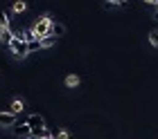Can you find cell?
I'll return each mask as SVG.
<instances>
[{
	"label": "cell",
	"mask_w": 158,
	"mask_h": 139,
	"mask_svg": "<svg viewBox=\"0 0 158 139\" xmlns=\"http://www.w3.org/2000/svg\"><path fill=\"white\" fill-rule=\"evenodd\" d=\"M52 16H41L39 20H36V25H34V36L36 38H43V36H50V29H52Z\"/></svg>",
	"instance_id": "cell-1"
},
{
	"label": "cell",
	"mask_w": 158,
	"mask_h": 139,
	"mask_svg": "<svg viewBox=\"0 0 158 139\" xmlns=\"http://www.w3.org/2000/svg\"><path fill=\"white\" fill-rule=\"evenodd\" d=\"M9 49H11V54L16 56V58H25L27 54H30L27 41H23L20 36H14V38H11V43H9Z\"/></svg>",
	"instance_id": "cell-2"
},
{
	"label": "cell",
	"mask_w": 158,
	"mask_h": 139,
	"mask_svg": "<svg viewBox=\"0 0 158 139\" xmlns=\"http://www.w3.org/2000/svg\"><path fill=\"white\" fill-rule=\"evenodd\" d=\"M16 121H18V114L16 112H9V110L0 112V126H14Z\"/></svg>",
	"instance_id": "cell-3"
},
{
	"label": "cell",
	"mask_w": 158,
	"mask_h": 139,
	"mask_svg": "<svg viewBox=\"0 0 158 139\" xmlns=\"http://www.w3.org/2000/svg\"><path fill=\"white\" fill-rule=\"evenodd\" d=\"M14 133H16V137H32V128L27 126V121L25 123H14Z\"/></svg>",
	"instance_id": "cell-4"
},
{
	"label": "cell",
	"mask_w": 158,
	"mask_h": 139,
	"mask_svg": "<svg viewBox=\"0 0 158 139\" xmlns=\"http://www.w3.org/2000/svg\"><path fill=\"white\" fill-rule=\"evenodd\" d=\"M14 36H16V34L11 32V27L0 29V43H2V45H7V47H9V43H11V38H14Z\"/></svg>",
	"instance_id": "cell-5"
},
{
	"label": "cell",
	"mask_w": 158,
	"mask_h": 139,
	"mask_svg": "<svg viewBox=\"0 0 158 139\" xmlns=\"http://www.w3.org/2000/svg\"><path fill=\"white\" fill-rule=\"evenodd\" d=\"M66 25L61 23H52V29H50V36H56V38H61V36H66Z\"/></svg>",
	"instance_id": "cell-6"
},
{
	"label": "cell",
	"mask_w": 158,
	"mask_h": 139,
	"mask_svg": "<svg viewBox=\"0 0 158 139\" xmlns=\"http://www.w3.org/2000/svg\"><path fill=\"white\" fill-rule=\"evenodd\" d=\"M27 9V2H25V0H14V11H16V14H23Z\"/></svg>",
	"instance_id": "cell-7"
},
{
	"label": "cell",
	"mask_w": 158,
	"mask_h": 139,
	"mask_svg": "<svg viewBox=\"0 0 158 139\" xmlns=\"http://www.w3.org/2000/svg\"><path fill=\"white\" fill-rule=\"evenodd\" d=\"M56 43V36H43L41 38V47H52Z\"/></svg>",
	"instance_id": "cell-8"
},
{
	"label": "cell",
	"mask_w": 158,
	"mask_h": 139,
	"mask_svg": "<svg viewBox=\"0 0 158 139\" xmlns=\"http://www.w3.org/2000/svg\"><path fill=\"white\" fill-rule=\"evenodd\" d=\"M104 7L106 9H122V7H127V5H122V2H115V0H104Z\"/></svg>",
	"instance_id": "cell-9"
},
{
	"label": "cell",
	"mask_w": 158,
	"mask_h": 139,
	"mask_svg": "<svg viewBox=\"0 0 158 139\" xmlns=\"http://www.w3.org/2000/svg\"><path fill=\"white\" fill-rule=\"evenodd\" d=\"M7 27H9V16L5 9H0V29H7Z\"/></svg>",
	"instance_id": "cell-10"
},
{
	"label": "cell",
	"mask_w": 158,
	"mask_h": 139,
	"mask_svg": "<svg viewBox=\"0 0 158 139\" xmlns=\"http://www.w3.org/2000/svg\"><path fill=\"white\" fill-rule=\"evenodd\" d=\"M66 85H68V87H77V85H79V76H77V74H68V76H66Z\"/></svg>",
	"instance_id": "cell-11"
},
{
	"label": "cell",
	"mask_w": 158,
	"mask_h": 139,
	"mask_svg": "<svg viewBox=\"0 0 158 139\" xmlns=\"http://www.w3.org/2000/svg\"><path fill=\"white\" fill-rule=\"evenodd\" d=\"M7 110H9V112H16V114H20V112H23V101H14V103H11L9 108H7Z\"/></svg>",
	"instance_id": "cell-12"
},
{
	"label": "cell",
	"mask_w": 158,
	"mask_h": 139,
	"mask_svg": "<svg viewBox=\"0 0 158 139\" xmlns=\"http://www.w3.org/2000/svg\"><path fill=\"white\" fill-rule=\"evenodd\" d=\"M27 47H30V54H32V52H36V49H43V47H41V38L30 41V43H27Z\"/></svg>",
	"instance_id": "cell-13"
},
{
	"label": "cell",
	"mask_w": 158,
	"mask_h": 139,
	"mask_svg": "<svg viewBox=\"0 0 158 139\" xmlns=\"http://www.w3.org/2000/svg\"><path fill=\"white\" fill-rule=\"evenodd\" d=\"M149 43H152L154 47H158V29H154V32H149Z\"/></svg>",
	"instance_id": "cell-14"
},
{
	"label": "cell",
	"mask_w": 158,
	"mask_h": 139,
	"mask_svg": "<svg viewBox=\"0 0 158 139\" xmlns=\"http://www.w3.org/2000/svg\"><path fill=\"white\" fill-rule=\"evenodd\" d=\"M20 38L30 43V41H34V38H36V36H34V32H32V29H27V32H23V34H20Z\"/></svg>",
	"instance_id": "cell-15"
},
{
	"label": "cell",
	"mask_w": 158,
	"mask_h": 139,
	"mask_svg": "<svg viewBox=\"0 0 158 139\" xmlns=\"http://www.w3.org/2000/svg\"><path fill=\"white\" fill-rule=\"evenodd\" d=\"M54 139H68V133H66V130H59V133L54 135Z\"/></svg>",
	"instance_id": "cell-16"
},
{
	"label": "cell",
	"mask_w": 158,
	"mask_h": 139,
	"mask_svg": "<svg viewBox=\"0 0 158 139\" xmlns=\"http://www.w3.org/2000/svg\"><path fill=\"white\" fill-rule=\"evenodd\" d=\"M145 2H147V5H152V7H156V5H158V0H145Z\"/></svg>",
	"instance_id": "cell-17"
},
{
	"label": "cell",
	"mask_w": 158,
	"mask_h": 139,
	"mask_svg": "<svg viewBox=\"0 0 158 139\" xmlns=\"http://www.w3.org/2000/svg\"><path fill=\"white\" fill-rule=\"evenodd\" d=\"M115 2H122V5H127V2H129V0H115Z\"/></svg>",
	"instance_id": "cell-18"
},
{
	"label": "cell",
	"mask_w": 158,
	"mask_h": 139,
	"mask_svg": "<svg viewBox=\"0 0 158 139\" xmlns=\"http://www.w3.org/2000/svg\"><path fill=\"white\" fill-rule=\"evenodd\" d=\"M43 139H54V135H48V137H43Z\"/></svg>",
	"instance_id": "cell-19"
},
{
	"label": "cell",
	"mask_w": 158,
	"mask_h": 139,
	"mask_svg": "<svg viewBox=\"0 0 158 139\" xmlns=\"http://www.w3.org/2000/svg\"><path fill=\"white\" fill-rule=\"evenodd\" d=\"M154 20H158V11H154Z\"/></svg>",
	"instance_id": "cell-20"
}]
</instances>
